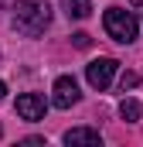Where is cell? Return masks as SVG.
Masks as SVG:
<instances>
[{"label":"cell","mask_w":143,"mask_h":147,"mask_svg":"<svg viewBox=\"0 0 143 147\" xmlns=\"http://www.w3.org/2000/svg\"><path fill=\"white\" fill-rule=\"evenodd\" d=\"M61 7H65V14L75 17V21H85L92 14V0H61Z\"/></svg>","instance_id":"52a82bcc"},{"label":"cell","mask_w":143,"mask_h":147,"mask_svg":"<svg viewBox=\"0 0 143 147\" xmlns=\"http://www.w3.org/2000/svg\"><path fill=\"white\" fill-rule=\"evenodd\" d=\"M17 116L27 120V123L44 120V99H41L37 92H24V96H17Z\"/></svg>","instance_id":"5b68a950"},{"label":"cell","mask_w":143,"mask_h":147,"mask_svg":"<svg viewBox=\"0 0 143 147\" xmlns=\"http://www.w3.org/2000/svg\"><path fill=\"white\" fill-rule=\"evenodd\" d=\"M119 116H123L126 123H136V120L143 116V106L136 103V99H123V103H119Z\"/></svg>","instance_id":"ba28073f"},{"label":"cell","mask_w":143,"mask_h":147,"mask_svg":"<svg viewBox=\"0 0 143 147\" xmlns=\"http://www.w3.org/2000/svg\"><path fill=\"white\" fill-rule=\"evenodd\" d=\"M51 24V7L48 0H17V10H14V28L21 34L34 38Z\"/></svg>","instance_id":"6da1fadb"},{"label":"cell","mask_w":143,"mask_h":147,"mask_svg":"<svg viewBox=\"0 0 143 147\" xmlns=\"http://www.w3.org/2000/svg\"><path fill=\"white\" fill-rule=\"evenodd\" d=\"M3 92H7V86H3V82H0V99H3Z\"/></svg>","instance_id":"8fae6325"},{"label":"cell","mask_w":143,"mask_h":147,"mask_svg":"<svg viewBox=\"0 0 143 147\" xmlns=\"http://www.w3.org/2000/svg\"><path fill=\"white\" fill-rule=\"evenodd\" d=\"M78 82L72 79V75H61V79H55V89H51V103L58 106V110H72L75 103H78Z\"/></svg>","instance_id":"277c9868"},{"label":"cell","mask_w":143,"mask_h":147,"mask_svg":"<svg viewBox=\"0 0 143 147\" xmlns=\"http://www.w3.org/2000/svg\"><path fill=\"white\" fill-rule=\"evenodd\" d=\"M136 82H140V75H136V72H123V79H119V89L126 92V89H133Z\"/></svg>","instance_id":"9c48e42d"},{"label":"cell","mask_w":143,"mask_h":147,"mask_svg":"<svg viewBox=\"0 0 143 147\" xmlns=\"http://www.w3.org/2000/svg\"><path fill=\"white\" fill-rule=\"evenodd\" d=\"M102 24H106V34L112 41H119V45H130V41H136V34H140L136 14H130L123 7H109L106 14H102Z\"/></svg>","instance_id":"7a4b0ae2"},{"label":"cell","mask_w":143,"mask_h":147,"mask_svg":"<svg viewBox=\"0 0 143 147\" xmlns=\"http://www.w3.org/2000/svg\"><path fill=\"white\" fill-rule=\"evenodd\" d=\"M65 144H92V147H99L102 144V137H99V130H92V127H72L68 134H65Z\"/></svg>","instance_id":"8992f818"},{"label":"cell","mask_w":143,"mask_h":147,"mask_svg":"<svg viewBox=\"0 0 143 147\" xmlns=\"http://www.w3.org/2000/svg\"><path fill=\"white\" fill-rule=\"evenodd\" d=\"M72 41H75V48H89V45H92V38L85 34V31H78V34H72Z\"/></svg>","instance_id":"30bf717a"},{"label":"cell","mask_w":143,"mask_h":147,"mask_svg":"<svg viewBox=\"0 0 143 147\" xmlns=\"http://www.w3.org/2000/svg\"><path fill=\"white\" fill-rule=\"evenodd\" d=\"M0 134H3V130H0Z\"/></svg>","instance_id":"4fadbf2b"},{"label":"cell","mask_w":143,"mask_h":147,"mask_svg":"<svg viewBox=\"0 0 143 147\" xmlns=\"http://www.w3.org/2000/svg\"><path fill=\"white\" fill-rule=\"evenodd\" d=\"M116 69H119V62L116 58H96V62H89L85 65V79H89V86L92 89H109V82L116 79Z\"/></svg>","instance_id":"3957f363"},{"label":"cell","mask_w":143,"mask_h":147,"mask_svg":"<svg viewBox=\"0 0 143 147\" xmlns=\"http://www.w3.org/2000/svg\"><path fill=\"white\" fill-rule=\"evenodd\" d=\"M133 3H143V0H133Z\"/></svg>","instance_id":"7c38bea8"}]
</instances>
